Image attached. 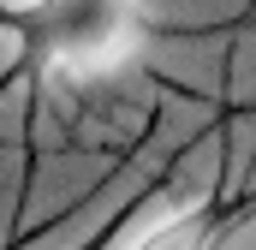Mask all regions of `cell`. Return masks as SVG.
Returning a JSON list of instances; mask_svg holds the SVG:
<instances>
[{
	"label": "cell",
	"mask_w": 256,
	"mask_h": 250,
	"mask_svg": "<svg viewBox=\"0 0 256 250\" xmlns=\"http://www.w3.org/2000/svg\"><path fill=\"white\" fill-rule=\"evenodd\" d=\"M143 48L137 0H36L6 18V66L30 54V72L66 84H108Z\"/></svg>",
	"instance_id": "6da1fadb"
}]
</instances>
